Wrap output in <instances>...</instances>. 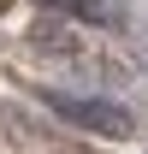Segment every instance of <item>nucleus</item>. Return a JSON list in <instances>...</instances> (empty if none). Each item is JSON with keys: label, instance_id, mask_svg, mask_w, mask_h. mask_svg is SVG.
<instances>
[{"label": "nucleus", "instance_id": "obj_1", "mask_svg": "<svg viewBox=\"0 0 148 154\" xmlns=\"http://www.w3.org/2000/svg\"><path fill=\"white\" fill-rule=\"evenodd\" d=\"M42 101L54 107V119L77 125L89 136H130V113L107 95H71V89H42Z\"/></svg>", "mask_w": 148, "mask_h": 154}]
</instances>
